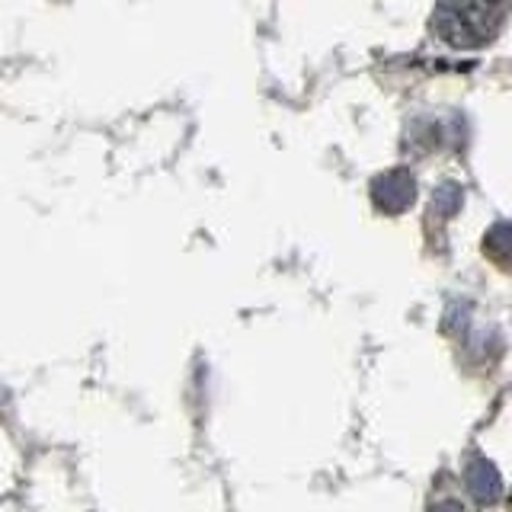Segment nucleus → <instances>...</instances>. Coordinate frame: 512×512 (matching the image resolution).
I'll use <instances>...</instances> for the list:
<instances>
[{
    "label": "nucleus",
    "instance_id": "obj_1",
    "mask_svg": "<svg viewBox=\"0 0 512 512\" xmlns=\"http://www.w3.org/2000/svg\"><path fill=\"white\" fill-rule=\"evenodd\" d=\"M503 16V0H442L432 16V29L455 48H480L500 32Z\"/></svg>",
    "mask_w": 512,
    "mask_h": 512
},
{
    "label": "nucleus",
    "instance_id": "obj_2",
    "mask_svg": "<svg viewBox=\"0 0 512 512\" xmlns=\"http://www.w3.org/2000/svg\"><path fill=\"white\" fill-rule=\"evenodd\" d=\"M372 199H375V205L381 208V212H388V215L404 212V208H410L413 199H416L413 176L407 170H391V173L378 176L375 186H372Z\"/></svg>",
    "mask_w": 512,
    "mask_h": 512
},
{
    "label": "nucleus",
    "instance_id": "obj_3",
    "mask_svg": "<svg viewBox=\"0 0 512 512\" xmlns=\"http://www.w3.org/2000/svg\"><path fill=\"white\" fill-rule=\"evenodd\" d=\"M468 490L471 496L480 503V506H493V503H500V496H503V477L500 471L493 468V464L487 458H477L468 464Z\"/></svg>",
    "mask_w": 512,
    "mask_h": 512
},
{
    "label": "nucleus",
    "instance_id": "obj_4",
    "mask_svg": "<svg viewBox=\"0 0 512 512\" xmlns=\"http://www.w3.org/2000/svg\"><path fill=\"white\" fill-rule=\"evenodd\" d=\"M484 253L496 266L503 269H512V221H500L493 224L484 237Z\"/></svg>",
    "mask_w": 512,
    "mask_h": 512
},
{
    "label": "nucleus",
    "instance_id": "obj_5",
    "mask_svg": "<svg viewBox=\"0 0 512 512\" xmlns=\"http://www.w3.org/2000/svg\"><path fill=\"white\" fill-rule=\"evenodd\" d=\"M461 208V189L455 183H445L439 189V196L432 199V212H442V215H455Z\"/></svg>",
    "mask_w": 512,
    "mask_h": 512
},
{
    "label": "nucleus",
    "instance_id": "obj_6",
    "mask_svg": "<svg viewBox=\"0 0 512 512\" xmlns=\"http://www.w3.org/2000/svg\"><path fill=\"white\" fill-rule=\"evenodd\" d=\"M432 512H461V503L445 500V503H436V506H432Z\"/></svg>",
    "mask_w": 512,
    "mask_h": 512
}]
</instances>
